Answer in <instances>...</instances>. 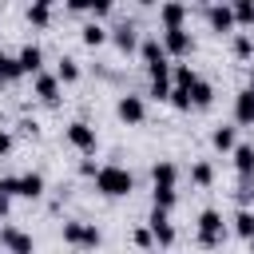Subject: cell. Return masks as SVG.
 I'll return each mask as SVG.
<instances>
[{
    "mask_svg": "<svg viewBox=\"0 0 254 254\" xmlns=\"http://www.w3.org/2000/svg\"><path fill=\"white\" fill-rule=\"evenodd\" d=\"M234 123L238 127H254V91H238L234 95Z\"/></svg>",
    "mask_w": 254,
    "mask_h": 254,
    "instance_id": "16",
    "label": "cell"
},
{
    "mask_svg": "<svg viewBox=\"0 0 254 254\" xmlns=\"http://www.w3.org/2000/svg\"><path fill=\"white\" fill-rule=\"evenodd\" d=\"M87 12H91V16H95V24H99V16H107V12H111V0H91V4H87Z\"/></svg>",
    "mask_w": 254,
    "mask_h": 254,
    "instance_id": "32",
    "label": "cell"
},
{
    "mask_svg": "<svg viewBox=\"0 0 254 254\" xmlns=\"http://www.w3.org/2000/svg\"><path fill=\"white\" fill-rule=\"evenodd\" d=\"M171 103H175L179 111H190V95H187L183 87H171Z\"/></svg>",
    "mask_w": 254,
    "mask_h": 254,
    "instance_id": "31",
    "label": "cell"
},
{
    "mask_svg": "<svg viewBox=\"0 0 254 254\" xmlns=\"http://www.w3.org/2000/svg\"><path fill=\"white\" fill-rule=\"evenodd\" d=\"M246 91H254V67H250V79H246Z\"/></svg>",
    "mask_w": 254,
    "mask_h": 254,
    "instance_id": "37",
    "label": "cell"
},
{
    "mask_svg": "<svg viewBox=\"0 0 254 254\" xmlns=\"http://www.w3.org/2000/svg\"><path fill=\"white\" fill-rule=\"evenodd\" d=\"M234 234L238 238H254V210H246V206H238V214H234Z\"/></svg>",
    "mask_w": 254,
    "mask_h": 254,
    "instance_id": "26",
    "label": "cell"
},
{
    "mask_svg": "<svg viewBox=\"0 0 254 254\" xmlns=\"http://www.w3.org/2000/svg\"><path fill=\"white\" fill-rule=\"evenodd\" d=\"M159 44H163L167 60H171V56H175V60H187V56L194 52V36H190L187 28H179V32H163V36H159Z\"/></svg>",
    "mask_w": 254,
    "mask_h": 254,
    "instance_id": "7",
    "label": "cell"
},
{
    "mask_svg": "<svg viewBox=\"0 0 254 254\" xmlns=\"http://www.w3.org/2000/svg\"><path fill=\"white\" fill-rule=\"evenodd\" d=\"M246 246H250V254H254V238H250V242H246Z\"/></svg>",
    "mask_w": 254,
    "mask_h": 254,
    "instance_id": "38",
    "label": "cell"
},
{
    "mask_svg": "<svg viewBox=\"0 0 254 254\" xmlns=\"http://www.w3.org/2000/svg\"><path fill=\"white\" fill-rule=\"evenodd\" d=\"M16 64H20V75H40L44 71V48L40 44H24Z\"/></svg>",
    "mask_w": 254,
    "mask_h": 254,
    "instance_id": "13",
    "label": "cell"
},
{
    "mask_svg": "<svg viewBox=\"0 0 254 254\" xmlns=\"http://www.w3.org/2000/svg\"><path fill=\"white\" fill-rule=\"evenodd\" d=\"M64 242L67 246H75V250H95L99 242H103V234H99V226L95 222H64Z\"/></svg>",
    "mask_w": 254,
    "mask_h": 254,
    "instance_id": "2",
    "label": "cell"
},
{
    "mask_svg": "<svg viewBox=\"0 0 254 254\" xmlns=\"http://www.w3.org/2000/svg\"><path fill=\"white\" fill-rule=\"evenodd\" d=\"M190 183H194L198 190H206V187L214 183V167H210L206 159H198V163H190Z\"/></svg>",
    "mask_w": 254,
    "mask_h": 254,
    "instance_id": "22",
    "label": "cell"
},
{
    "mask_svg": "<svg viewBox=\"0 0 254 254\" xmlns=\"http://www.w3.org/2000/svg\"><path fill=\"white\" fill-rule=\"evenodd\" d=\"M147 230H151V238H155V246H159L163 254L175 246V234H179V230H175V222H171L167 210H155V206H151V214H147Z\"/></svg>",
    "mask_w": 254,
    "mask_h": 254,
    "instance_id": "5",
    "label": "cell"
},
{
    "mask_svg": "<svg viewBox=\"0 0 254 254\" xmlns=\"http://www.w3.org/2000/svg\"><path fill=\"white\" fill-rule=\"evenodd\" d=\"M67 143L79 151V155H95V147H99V135H95V127L91 123H83V119H75V123H67Z\"/></svg>",
    "mask_w": 254,
    "mask_h": 254,
    "instance_id": "6",
    "label": "cell"
},
{
    "mask_svg": "<svg viewBox=\"0 0 254 254\" xmlns=\"http://www.w3.org/2000/svg\"><path fill=\"white\" fill-rule=\"evenodd\" d=\"M12 210V198H8V190H4V179H0V218Z\"/></svg>",
    "mask_w": 254,
    "mask_h": 254,
    "instance_id": "34",
    "label": "cell"
},
{
    "mask_svg": "<svg viewBox=\"0 0 254 254\" xmlns=\"http://www.w3.org/2000/svg\"><path fill=\"white\" fill-rule=\"evenodd\" d=\"M222 238H226L222 214H218V210H202V214H198V246H202V250H218Z\"/></svg>",
    "mask_w": 254,
    "mask_h": 254,
    "instance_id": "4",
    "label": "cell"
},
{
    "mask_svg": "<svg viewBox=\"0 0 254 254\" xmlns=\"http://www.w3.org/2000/svg\"><path fill=\"white\" fill-rule=\"evenodd\" d=\"M56 79H60V87H64V83H75V79H79V64H75L71 56H60V64H56Z\"/></svg>",
    "mask_w": 254,
    "mask_h": 254,
    "instance_id": "25",
    "label": "cell"
},
{
    "mask_svg": "<svg viewBox=\"0 0 254 254\" xmlns=\"http://www.w3.org/2000/svg\"><path fill=\"white\" fill-rule=\"evenodd\" d=\"M210 143H214V151H234V147H238L234 127H230V123H218V127L210 131Z\"/></svg>",
    "mask_w": 254,
    "mask_h": 254,
    "instance_id": "21",
    "label": "cell"
},
{
    "mask_svg": "<svg viewBox=\"0 0 254 254\" xmlns=\"http://www.w3.org/2000/svg\"><path fill=\"white\" fill-rule=\"evenodd\" d=\"M230 52H234L238 60H254V36H246V32H234V40H230Z\"/></svg>",
    "mask_w": 254,
    "mask_h": 254,
    "instance_id": "27",
    "label": "cell"
},
{
    "mask_svg": "<svg viewBox=\"0 0 254 254\" xmlns=\"http://www.w3.org/2000/svg\"><path fill=\"white\" fill-rule=\"evenodd\" d=\"M230 12H234V28H254V0H234Z\"/></svg>",
    "mask_w": 254,
    "mask_h": 254,
    "instance_id": "23",
    "label": "cell"
},
{
    "mask_svg": "<svg viewBox=\"0 0 254 254\" xmlns=\"http://www.w3.org/2000/svg\"><path fill=\"white\" fill-rule=\"evenodd\" d=\"M206 24L218 36H234V12H230V4H210L206 8Z\"/></svg>",
    "mask_w": 254,
    "mask_h": 254,
    "instance_id": "11",
    "label": "cell"
},
{
    "mask_svg": "<svg viewBox=\"0 0 254 254\" xmlns=\"http://www.w3.org/2000/svg\"><path fill=\"white\" fill-rule=\"evenodd\" d=\"M79 171H83L87 179H95V171H99V163H91V159H83V163H79Z\"/></svg>",
    "mask_w": 254,
    "mask_h": 254,
    "instance_id": "35",
    "label": "cell"
},
{
    "mask_svg": "<svg viewBox=\"0 0 254 254\" xmlns=\"http://www.w3.org/2000/svg\"><path fill=\"white\" fill-rule=\"evenodd\" d=\"M28 24H32V28H48V24H52V4H48V0H36V4L28 8Z\"/></svg>",
    "mask_w": 254,
    "mask_h": 254,
    "instance_id": "24",
    "label": "cell"
},
{
    "mask_svg": "<svg viewBox=\"0 0 254 254\" xmlns=\"http://www.w3.org/2000/svg\"><path fill=\"white\" fill-rule=\"evenodd\" d=\"M159 24H163V32L187 28V8H183V4H163V8H159Z\"/></svg>",
    "mask_w": 254,
    "mask_h": 254,
    "instance_id": "17",
    "label": "cell"
},
{
    "mask_svg": "<svg viewBox=\"0 0 254 254\" xmlns=\"http://www.w3.org/2000/svg\"><path fill=\"white\" fill-rule=\"evenodd\" d=\"M230 155H234V171H238V179H254V143H238Z\"/></svg>",
    "mask_w": 254,
    "mask_h": 254,
    "instance_id": "18",
    "label": "cell"
},
{
    "mask_svg": "<svg viewBox=\"0 0 254 254\" xmlns=\"http://www.w3.org/2000/svg\"><path fill=\"white\" fill-rule=\"evenodd\" d=\"M139 60H143V67H147V71H155V67L171 64V60H167V52H163V44H159V36L139 40Z\"/></svg>",
    "mask_w": 254,
    "mask_h": 254,
    "instance_id": "12",
    "label": "cell"
},
{
    "mask_svg": "<svg viewBox=\"0 0 254 254\" xmlns=\"http://www.w3.org/2000/svg\"><path fill=\"white\" fill-rule=\"evenodd\" d=\"M8 151H12V135H8V131H0V155H8Z\"/></svg>",
    "mask_w": 254,
    "mask_h": 254,
    "instance_id": "36",
    "label": "cell"
},
{
    "mask_svg": "<svg viewBox=\"0 0 254 254\" xmlns=\"http://www.w3.org/2000/svg\"><path fill=\"white\" fill-rule=\"evenodd\" d=\"M151 179H155L159 190H175V187H179V167H175L171 159H159V163L151 167Z\"/></svg>",
    "mask_w": 254,
    "mask_h": 254,
    "instance_id": "14",
    "label": "cell"
},
{
    "mask_svg": "<svg viewBox=\"0 0 254 254\" xmlns=\"http://www.w3.org/2000/svg\"><path fill=\"white\" fill-rule=\"evenodd\" d=\"M32 91H36L44 103H60V79H56V71H52V75L40 71V75L32 79Z\"/></svg>",
    "mask_w": 254,
    "mask_h": 254,
    "instance_id": "15",
    "label": "cell"
},
{
    "mask_svg": "<svg viewBox=\"0 0 254 254\" xmlns=\"http://www.w3.org/2000/svg\"><path fill=\"white\" fill-rule=\"evenodd\" d=\"M0 254H4V246H0Z\"/></svg>",
    "mask_w": 254,
    "mask_h": 254,
    "instance_id": "39",
    "label": "cell"
},
{
    "mask_svg": "<svg viewBox=\"0 0 254 254\" xmlns=\"http://www.w3.org/2000/svg\"><path fill=\"white\" fill-rule=\"evenodd\" d=\"M83 44H87V48L107 44V28H103V24H95V20H91V24H83Z\"/></svg>",
    "mask_w": 254,
    "mask_h": 254,
    "instance_id": "29",
    "label": "cell"
},
{
    "mask_svg": "<svg viewBox=\"0 0 254 254\" xmlns=\"http://www.w3.org/2000/svg\"><path fill=\"white\" fill-rule=\"evenodd\" d=\"M187 95H190V107H210V103H214V83L198 75V79L190 83V91H187Z\"/></svg>",
    "mask_w": 254,
    "mask_h": 254,
    "instance_id": "19",
    "label": "cell"
},
{
    "mask_svg": "<svg viewBox=\"0 0 254 254\" xmlns=\"http://www.w3.org/2000/svg\"><path fill=\"white\" fill-rule=\"evenodd\" d=\"M234 198L250 210V202H254V179H238V190H234Z\"/></svg>",
    "mask_w": 254,
    "mask_h": 254,
    "instance_id": "30",
    "label": "cell"
},
{
    "mask_svg": "<svg viewBox=\"0 0 254 254\" xmlns=\"http://www.w3.org/2000/svg\"><path fill=\"white\" fill-rule=\"evenodd\" d=\"M107 40H111V44H115L119 52H127V56H131V52H139V28H135L131 20L115 24V28L107 32Z\"/></svg>",
    "mask_w": 254,
    "mask_h": 254,
    "instance_id": "10",
    "label": "cell"
},
{
    "mask_svg": "<svg viewBox=\"0 0 254 254\" xmlns=\"http://www.w3.org/2000/svg\"><path fill=\"white\" fill-rule=\"evenodd\" d=\"M0 246H4V254H36L32 234H24L20 226H0Z\"/></svg>",
    "mask_w": 254,
    "mask_h": 254,
    "instance_id": "9",
    "label": "cell"
},
{
    "mask_svg": "<svg viewBox=\"0 0 254 254\" xmlns=\"http://www.w3.org/2000/svg\"><path fill=\"white\" fill-rule=\"evenodd\" d=\"M115 115H119L127 127H139V123L147 119V103H143V95H135V91L119 95V103H115Z\"/></svg>",
    "mask_w": 254,
    "mask_h": 254,
    "instance_id": "8",
    "label": "cell"
},
{
    "mask_svg": "<svg viewBox=\"0 0 254 254\" xmlns=\"http://www.w3.org/2000/svg\"><path fill=\"white\" fill-rule=\"evenodd\" d=\"M198 79V71L190 67V64H171V87H183V91H190V83Z\"/></svg>",
    "mask_w": 254,
    "mask_h": 254,
    "instance_id": "20",
    "label": "cell"
},
{
    "mask_svg": "<svg viewBox=\"0 0 254 254\" xmlns=\"http://www.w3.org/2000/svg\"><path fill=\"white\" fill-rule=\"evenodd\" d=\"M135 246H143V250H151V246H155V238H151V230H147V226H139V230H135Z\"/></svg>",
    "mask_w": 254,
    "mask_h": 254,
    "instance_id": "33",
    "label": "cell"
},
{
    "mask_svg": "<svg viewBox=\"0 0 254 254\" xmlns=\"http://www.w3.org/2000/svg\"><path fill=\"white\" fill-rule=\"evenodd\" d=\"M95 190H99L103 198H127V194L135 190V175H131L127 167H119V163H103V167L95 171Z\"/></svg>",
    "mask_w": 254,
    "mask_h": 254,
    "instance_id": "1",
    "label": "cell"
},
{
    "mask_svg": "<svg viewBox=\"0 0 254 254\" xmlns=\"http://www.w3.org/2000/svg\"><path fill=\"white\" fill-rule=\"evenodd\" d=\"M167 254H171V250H167Z\"/></svg>",
    "mask_w": 254,
    "mask_h": 254,
    "instance_id": "40",
    "label": "cell"
},
{
    "mask_svg": "<svg viewBox=\"0 0 254 254\" xmlns=\"http://www.w3.org/2000/svg\"><path fill=\"white\" fill-rule=\"evenodd\" d=\"M12 79H20V64H16V56H8L0 48V83H12Z\"/></svg>",
    "mask_w": 254,
    "mask_h": 254,
    "instance_id": "28",
    "label": "cell"
},
{
    "mask_svg": "<svg viewBox=\"0 0 254 254\" xmlns=\"http://www.w3.org/2000/svg\"><path fill=\"white\" fill-rule=\"evenodd\" d=\"M4 190H8V198H12V194H16V198H40V194H44V175H40V171L8 175V179H4Z\"/></svg>",
    "mask_w": 254,
    "mask_h": 254,
    "instance_id": "3",
    "label": "cell"
}]
</instances>
